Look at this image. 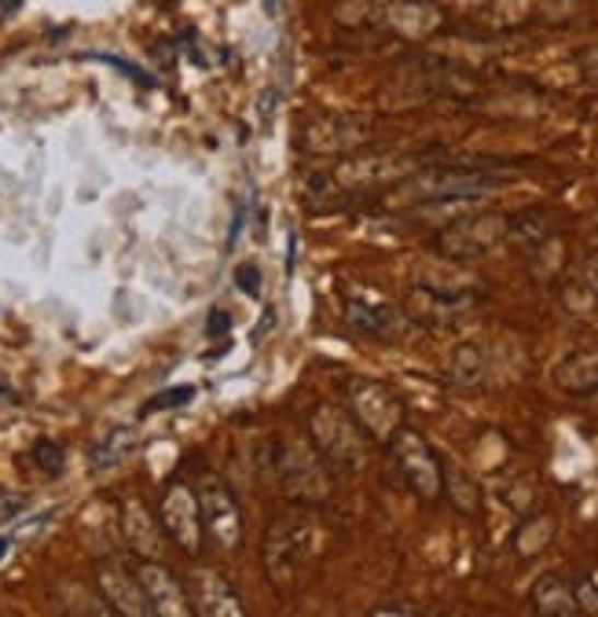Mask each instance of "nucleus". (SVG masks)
I'll return each mask as SVG.
<instances>
[{
	"instance_id": "5",
	"label": "nucleus",
	"mask_w": 598,
	"mask_h": 617,
	"mask_svg": "<svg viewBox=\"0 0 598 617\" xmlns=\"http://www.w3.org/2000/svg\"><path fill=\"white\" fill-rule=\"evenodd\" d=\"M390 459L396 467V475H401V482L412 489L418 500H426V504H437V500H445V464H440V456L429 448V442L412 426H401L390 442Z\"/></svg>"
},
{
	"instance_id": "2",
	"label": "nucleus",
	"mask_w": 598,
	"mask_h": 617,
	"mask_svg": "<svg viewBox=\"0 0 598 617\" xmlns=\"http://www.w3.org/2000/svg\"><path fill=\"white\" fill-rule=\"evenodd\" d=\"M514 170H492V165H459V162H445V165H429V170L415 173L412 181L404 184V192L423 203H467V198H481L496 187L514 181Z\"/></svg>"
},
{
	"instance_id": "20",
	"label": "nucleus",
	"mask_w": 598,
	"mask_h": 617,
	"mask_svg": "<svg viewBox=\"0 0 598 617\" xmlns=\"http://www.w3.org/2000/svg\"><path fill=\"white\" fill-rule=\"evenodd\" d=\"M125 533H129V544L136 551H140L143 559H154L159 556V533H154V526H151V518H147V511H143V504L140 500H129V504H125Z\"/></svg>"
},
{
	"instance_id": "26",
	"label": "nucleus",
	"mask_w": 598,
	"mask_h": 617,
	"mask_svg": "<svg viewBox=\"0 0 598 617\" xmlns=\"http://www.w3.org/2000/svg\"><path fill=\"white\" fill-rule=\"evenodd\" d=\"M195 397H198L195 386H170V390H162L154 401L143 404V415H154V412H162V408H181L187 401H195Z\"/></svg>"
},
{
	"instance_id": "24",
	"label": "nucleus",
	"mask_w": 598,
	"mask_h": 617,
	"mask_svg": "<svg viewBox=\"0 0 598 617\" xmlns=\"http://www.w3.org/2000/svg\"><path fill=\"white\" fill-rule=\"evenodd\" d=\"M133 445H136V431H133V426H118V431H111L96 448H92V467L103 470V467L122 464V456L129 453Z\"/></svg>"
},
{
	"instance_id": "22",
	"label": "nucleus",
	"mask_w": 598,
	"mask_h": 617,
	"mask_svg": "<svg viewBox=\"0 0 598 617\" xmlns=\"http://www.w3.org/2000/svg\"><path fill=\"white\" fill-rule=\"evenodd\" d=\"M345 320H349V328L356 334H371V339H379V334H390L393 328V312L386 306H367V301H349V309H345Z\"/></svg>"
},
{
	"instance_id": "16",
	"label": "nucleus",
	"mask_w": 598,
	"mask_h": 617,
	"mask_svg": "<svg viewBox=\"0 0 598 617\" xmlns=\"http://www.w3.org/2000/svg\"><path fill=\"white\" fill-rule=\"evenodd\" d=\"M529 603H532V614L540 617H573L580 614V603H576V592L570 581H562L559 573H543L537 578L529 592Z\"/></svg>"
},
{
	"instance_id": "15",
	"label": "nucleus",
	"mask_w": 598,
	"mask_h": 617,
	"mask_svg": "<svg viewBox=\"0 0 598 617\" xmlns=\"http://www.w3.org/2000/svg\"><path fill=\"white\" fill-rule=\"evenodd\" d=\"M100 589H103V599L114 603V610H122V614H151L140 578L125 570L122 562H100Z\"/></svg>"
},
{
	"instance_id": "32",
	"label": "nucleus",
	"mask_w": 598,
	"mask_h": 617,
	"mask_svg": "<svg viewBox=\"0 0 598 617\" xmlns=\"http://www.w3.org/2000/svg\"><path fill=\"white\" fill-rule=\"evenodd\" d=\"M371 614H401V617H415L418 610H415V606H407V603H382V606H375Z\"/></svg>"
},
{
	"instance_id": "29",
	"label": "nucleus",
	"mask_w": 598,
	"mask_h": 617,
	"mask_svg": "<svg viewBox=\"0 0 598 617\" xmlns=\"http://www.w3.org/2000/svg\"><path fill=\"white\" fill-rule=\"evenodd\" d=\"M85 59H96V62H107V67H114V70H122L125 78L129 81H136V85H143V89H154V78H147L140 67H136V62H125V59H118V56H85Z\"/></svg>"
},
{
	"instance_id": "18",
	"label": "nucleus",
	"mask_w": 598,
	"mask_h": 617,
	"mask_svg": "<svg viewBox=\"0 0 598 617\" xmlns=\"http://www.w3.org/2000/svg\"><path fill=\"white\" fill-rule=\"evenodd\" d=\"M565 306H570L573 317H595V306H598V254L584 258L580 272L565 284L562 290Z\"/></svg>"
},
{
	"instance_id": "14",
	"label": "nucleus",
	"mask_w": 598,
	"mask_h": 617,
	"mask_svg": "<svg viewBox=\"0 0 598 617\" xmlns=\"http://www.w3.org/2000/svg\"><path fill=\"white\" fill-rule=\"evenodd\" d=\"M382 23L407 41H426L429 34L440 30L445 15H440V8H434L429 0H393L382 12Z\"/></svg>"
},
{
	"instance_id": "9",
	"label": "nucleus",
	"mask_w": 598,
	"mask_h": 617,
	"mask_svg": "<svg viewBox=\"0 0 598 617\" xmlns=\"http://www.w3.org/2000/svg\"><path fill=\"white\" fill-rule=\"evenodd\" d=\"M159 522H162V533L176 544V548L187 551V556H198L206 526H203V511H198V496L192 485L170 482V489L162 493Z\"/></svg>"
},
{
	"instance_id": "34",
	"label": "nucleus",
	"mask_w": 598,
	"mask_h": 617,
	"mask_svg": "<svg viewBox=\"0 0 598 617\" xmlns=\"http://www.w3.org/2000/svg\"><path fill=\"white\" fill-rule=\"evenodd\" d=\"M8 556V537H0V559Z\"/></svg>"
},
{
	"instance_id": "23",
	"label": "nucleus",
	"mask_w": 598,
	"mask_h": 617,
	"mask_svg": "<svg viewBox=\"0 0 598 617\" xmlns=\"http://www.w3.org/2000/svg\"><path fill=\"white\" fill-rule=\"evenodd\" d=\"M507 239H514L526 254H532L543 239H551V225L543 221V214L540 210H529V214H521V217H514V221L507 225Z\"/></svg>"
},
{
	"instance_id": "1",
	"label": "nucleus",
	"mask_w": 598,
	"mask_h": 617,
	"mask_svg": "<svg viewBox=\"0 0 598 617\" xmlns=\"http://www.w3.org/2000/svg\"><path fill=\"white\" fill-rule=\"evenodd\" d=\"M317 522L301 515H283L265 533V573L283 599H290L306 581V567L312 559Z\"/></svg>"
},
{
	"instance_id": "21",
	"label": "nucleus",
	"mask_w": 598,
	"mask_h": 617,
	"mask_svg": "<svg viewBox=\"0 0 598 617\" xmlns=\"http://www.w3.org/2000/svg\"><path fill=\"white\" fill-rule=\"evenodd\" d=\"M445 496L452 500V507L459 515H467V518L481 515V489L474 485V478L463 475V470L445 467Z\"/></svg>"
},
{
	"instance_id": "3",
	"label": "nucleus",
	"mask_w": 598,
	"mask_h": 617,
	"mask_svg": "<svg viewBox=\"0 0 598 617\" xmlns=\"http://www.w3.org/2000/svg\"><path fill=\"white\" fill-rule=\"evenodd\" d=\"M309 442L331 467L360 470L367 464V445H371V437L360 431V423L349 415V408H342L334 401H320L309 412Z\"/></svg>"
},
{
	"instance_id": "4",
	"label": "nucleus",
	"mask_w": 598,
	"mask_h": 617,
	"mask_svg": "<svg viewBox=\"0 0 598 617\" xmlns=\"http://www.w3.org/2000/svg\"><path fill=\"white\" fill-rule=\"evenodd\" d=\"M276 475L287 500L301 507H320L323 500L331 496V470L327 459H323L312 442H276Z\"/></svg>"
},
{
	"instance_id": "25",
	"label": "nucleus",
	"mask_w": 598,
	"mask_h": 617,
	"mask_svg": "<svg viewBox=\"0 0 598 617\" xmlns=\"http://www.w3.org/2000/svg\"><path fill=\"white\" fill-rule=\"evenodd\" d=\"M448 379L459 386H478L485 379V353L478 346H459L452 353V368H448Z\"/></svg>"
},
{
	"instance_id": "36",
	"label": "nucleus",
	"mask_w": 598,
	"mask_h": 617,
	"mask_svg": "<svg viewBox=\"0 0 598 617\" xmlns=\"http://www.w3.org/2000/svg\"><path fill=\"white\" fill-rule=\"evenodd\" d=\"M159 4H176V0H159Z\"/></svg>"
},
{
	"instance_id": "11",
	"label": "nucleus",
	"mask_w": 598,
	"mask_h": 617,
	"mask_svg": "<svg viewBox=\"0 0 598 617\" xmlns=\"http://www.w3.org/2000/svg\"><path fill=\"white\" fill-rule=\"evenodd\" d=\"M415 165H418L415 159H353V162H342L338 170L327 176H331L334 192H367V187L401 181Z\"/></svg>"
},
{
	"instance_id": "12",
	"label": "nucleus",
	"mask_w": 598,
	"mask_h": 617,
	"mask_svg": "<svg viewBox=\"0 0 598 617\" xmlns=\"http://www.w3.org/2000/svg\"><path fill=\"white\" fill-rule=\"evenodd\" d=\"M192 610L206 617H243L246 606L225 573L198 570L192 578Z\"/></svg>"
},
{
	"instance_id": "27",
	"label": "nucleus",
	"mask_w": 598,
	"mask_h": 617,
	"mask_svg": "<svg viewBox=\"0 0 598 617\" xmlns=\"http://www.w3.org/2000/svg\"><path fill=\"white\" fill-rule=\"evenodd\" d=\"M34 464L45 470V475H59L62 464H67V456H62V448L56 442H48V437H41L34 445Z\"/></svg>"
},
{
	"instance_id": "30",
	"label": "nucleus",
	"mask_w": 598,
	"mask_h": 617,
	"mask_svg": "<svg viewBox=\"0 0 598 617\" xmlns=\"http://www.w3.org/2000/svg\"><path fill=\"white\" fill-rule=\"evenodd\" d=\"M235 287L250 298L261 295V268L254 265V261H243V265L235 268Z\"/></svg>"
},
{
	"instance_id": "33",
	"label": "nucleus",
	"mask_w": 598,
	"mask_h": 617,
	"mask_svg": "<svg viewBox=\"0 0 598 617\" xmlns=\"http://www.w3.org/2000/svg\"><path fill=\"white\" fill-rule=\"evenodd\" d=\"M19 8V0H0V23L8 19V12H15Z\"/></svg>"
},
{
	"instance_id": "10",
	"label": "nucleus",
	"mask_w": 598,
	"mask_h": 617,
	"mask_svg": "<svg viewBox=\"0 0 598 617\" xmlns=\"http://www.w3.org/2000/svg\"><path fill=\"white\" fill-rule=\"evenodd\" d=\"M371 140V122L353 114H317L301 125V148L312 155H349Z\"/></svg>"
},
{
	"instance_id": "8",
	"label": "nucleus",
	"mask_w": 598,
	"mask_h": 617,
	"mask_svg": "<svg viewBox=\"0 0 598 617\" xmlns=\"http://www.w3.org/2000/svg\"><path fill=\"white\" fill-rule=\"evenodd\" d=\"M198 511H203V526L220 548H239L243 544V511H239L235 493L220 475H198L195 482Z\"/></svg>"
},
{
	"instance_id": "17",
	"label": "nucleus",
	"mask_w": 598,
	"mask_h": 617,
	"mask_svg": "<svg viewBox=\"0 0 598 617\" xmlns=\"http://www.w3.org/2000/svg\"><path fill=\"white\" fill-rule=\"evenodd\" d=\"M554 382H559V390L573 393V397L598 393V350L565 357L559 368H554Z\"/></svg>"
},
{
	"instance_id": "35",
	"label": "nucleus",
	"mask_w": 598,
	"mask_h": 617,
	"mask_svg": "<svg viewBox=\"0 0 598 617\" xmlns=\"http://www.w3.org/2000/svg\"><path fill=\"white\" fill-rule=\"evenodd\" d=\"M0 397H12V390H8V386H4V382H0Z\"/></svg>"
},
{
	"instance_id": "19",
	"label": "nucleus",
	"mask_w": 598,
	"mask_h": 617,
	"mask_svg": "<svg viewBox=\"0 0 598 617\" xmlns=\"http://www.w3.org/2000/svg\"><path fill=\"white\" fill-rule=\"evenodd\" d=\"M554 540V518L551 515H526L518 533H514V551L521 559H537L551 548Z\"/></svg>"
},
{
	"instance_id": "31",
	"label": "nucleus",
	"mask_w": 598,
	"mask_h": 617,
	"mask_svg": "<svg viewBox=\"0 0 598 617\" xmlns=\"http://www.w3.org/2000/svg\"><path fill=\"white\" fill-rule=\"evenodd\" d=\"M228 328H232V317H228L225 309H214V312H209V323H206V334H209V339H217V334H228Z\"/></svg>"
},
{
	"instance_id": "6",
	"label": "nucleus",
	"mask_w": 598,
	"mask_h": 617,
	"mask_svg": "<svg viewBox=\"0 0 598 617\" xmlns=\"http://www.w3.org/2000/svg\"><path fill=\"white\" fill-rule=\"evenodd\" d=\"M345 408H349V415L360 423V431L371 442L386 445L404 426V401L390 386L375 379H349V386H345Z\"/></svg>"
},
{
	"instance_id": "28",
	"label": "nucleus",
	"mask_w": 598,
	"mask_h": 617,
	"mask_svg": "<svg viewBox=\"0 0 598 617\" xmlns=\"http://www.w3.org/2000/svg\"><path fill=\"white\" fill-rule=\"evenodd\" d=\"M573 592H576V603H580V610H587V614H598V570L584 573L580 584H576Z\"/></svg>"
},
{
	"instance_id": "13",
	"label": "nucleus",
	"mask_w": 598,
	"mask_h": 617,
	"mask_svg": "<svg viewBox=\"0 0 598 617\" xmlns=\"http://www.w3.org/2000/svg\"><path fill=\"white\" fill-rule=\"evenodd\" d=\"M136 578L143 584V595H147V606H151V614H165V617H187L195 614L192 610V599L184 595L181 581L173 578V570L159 567V562H143L140 570H136Z\"/></svg>"
},
{
	"instance_id": "7",
	"label": "nucleus",
	"mask_w": 598,
	"mask_h": 617,
	"mask_svg": "<svg viewBox=\"0 0 598 617\" xmlns=\"http://www.w3.org/2000/svg\"><path fill=\"white\" fill-rule=\"evenodd\" d=\"M507 225L510 217L503 214H470V217H456L440 228L437 236V250L452 261H474L485 258L488 250H496L503 239H507Z\"/></svg>"
}]
</instances>
